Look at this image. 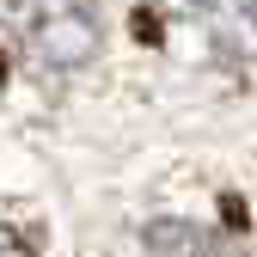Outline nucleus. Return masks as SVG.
I'll use <instances>...</instances> for the list:
<instances>
[{"label":"nucleus","mask_w":257,"mask_h":257,"mask_svg":"<svg viewBox=\"0 0 257 257\" xmlns=\"http://www.w3.org/2000/svg\"><path fill=\"white\" fill-rule=\"evenodd\" d=\"M141 257H245V239L214 233L202 220H147Z\"/></svg>","instance_id":"obj_2"},{"label":"nucleus","mask_w":257,"mask_h":257,"mask_svg":"<svg viewBox=\"0 0 257 257\" xmlns=\"http://www.w3.org/2000/svg\"><path fill=\"white\" fill-rule=\"evenodd\" d=\"M214 37H257V0H184Z\"/></svg>","instance_id":"obj_3"},{"label":"nucleus","mask_w":257,"mask_h":257,"mask_svg":"<svg viewBox=\"0 0 257 257\" xmlns=\"http://www.w3.org/2000/svg\"><path fill=\"white\" fill-rule=\"evenodd\" d=\"M0 25L31 68H49V74H74L98 55V7L92 0H7Z\"/></svg>","instance_id":"obj_1"},{"label":"nucleus","mask_w":257,"mask_h":257,"mask_svg":"<svg viewBox=\"0 0 257 257\" xmlns=\"http://www.w3.org/2000/svg\"><path fill=\"white\" fill-rule=\"evenodd\" d=\"M0 257H37V245L25 233H13V227H0Z\"/></svg>","instance_id":"obj_4"}]
</instances>
